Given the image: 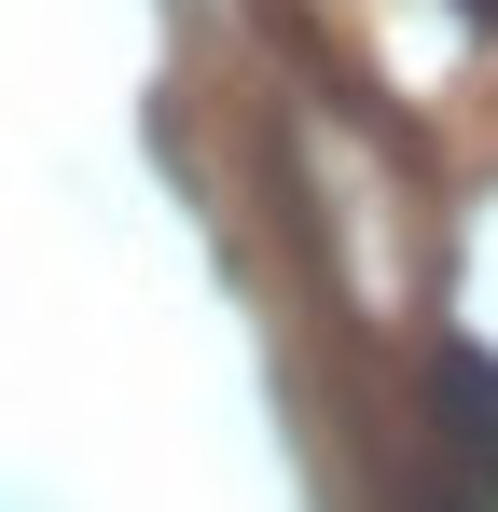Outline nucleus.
Wrapping results in <instances>:
<instances>
[{
	"mask_svg": "<svg viewBox=\"0 0 498 512\" xmlns=\"http://www.w3.org/2000/svg\"><path fill=\"white\" fill-rule=\"evenodd\" d=\"M429 402H443V429H457V457L498 471V360L485 346H443V360H429Z\"/></svg>",
	"mask_w": 498,
	"mask_h": 512,
	"instance_id": "nucleus-1",
	"label": "nucleus"
}]
</instances>
